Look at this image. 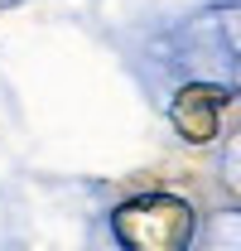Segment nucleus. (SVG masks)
Wrapping results in <instances>:
<instances>
[{"label":"nucleus","mask_w":241,"mask_h":251,"mask_svg":"<svg viewBox=\"0 0 241 251\" xmlns=\"http://www.w3.org/2000/svg\"><path fill=\"white\" fill-rule=\"evenodd\" d=\"M232 101L227 87H212V82H188L174 92L169 101V121L188 145H212L217 140V126H222V106Z\"/></svg>","instance_id":"1"}]
</instances>
